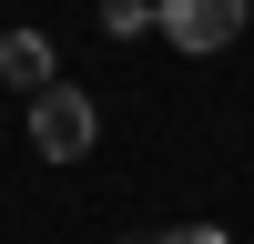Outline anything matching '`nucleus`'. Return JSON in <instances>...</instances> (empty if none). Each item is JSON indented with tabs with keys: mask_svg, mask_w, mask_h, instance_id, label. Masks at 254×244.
Here are the masks:
<instances>
[{
	"mask_svg": "<svg viewBox=\"0 0 254 244\" xmlns=\"http://www.w3.org/2000/svg\"><path fill=\"white\" fill-rule=\"evenodd\" d=\"M153 244H224V224H173V234H153Z\"/></svg>",
	"mask_w": 254,
	"mask_h": 244,
	"instance_id": "nucleus-4",
	"label": "nucleus"
},
{
	"mask_svg": "<svg viewBox=\"0 0 254 244\" xmlns=\"http://www.w3.org/2000/svg\"><path fill=\"white\" fill-rule=\"evenodd\" d=\"M163 41L173 51H193V61H214V51H234L244 41V0H163Z\"/></svg>",
	"mask_w": 254,
	"mask_h": 244,
	"instance_id": "nucleus-2",
	"label": "nucleus"
},
{
	"mask_svg": "<svg viewBox=\"0 0 254 244\" xmlns=\"http://www.w3.org/2000/svg\"><path fill=\"white\" fill-rule=\"evenodd\" d=\"M0 71H10L20 92H51V41H41V31H10V41H0Z\"/></svg>",
	"mask_w": 254,
	"mask_h": 244,
	"instance_id": "nucleus-3",
	"label": "nucleus"
},
{
	"mask_svg": "<svg viewBox=\"0 0 254 244\" xmlns=\"http://www.w3.org/2000/svg\"><path fill=\"white\" fill-rule=\"evenodd\" d=\"M92 132H102L92 92H71V81L31 92V153H51V163H81V153H92Z\"/></svg>",
	"mask_w": 254,
	"mask_h": 244,
	"instance_id": "nucleus-1",
	"label": "nucleus"
}]
</instances>
